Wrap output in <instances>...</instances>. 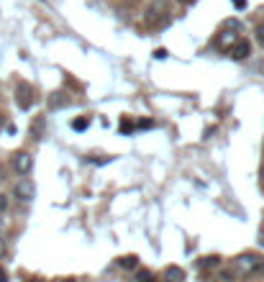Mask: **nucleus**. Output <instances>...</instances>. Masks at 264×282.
<instances>
[{
  "label": "nucleus",
  "mask_w": 264,
  "mask_h": 282,
  "mask_svg": "<svg viewBox=\"0 0 264 282\" xmlns=\"http://www.w3.org/2000/svg\"><path fill=\"white\" fill-rule=\"evenodd\" d=\"M261 267H264V256H259V254H254V251L238 254V256L233 259V269H236V274H241V277H249V274L259 272Z\"/></svg>",
  "instance_id": "f257e3e1"
},
{
  "label": "nucleus",
  "mask_w": 264,
  "mask_h": 282,
  "mask_svg": "<svg viewBox=\"0 0 264 282\" xmlns=\"http://www.w3.org/2000/svg\"><path fill=\"white\" fill-rule=\"evenodd\" d=\"M13 195H16L21 203H29V200H34V198H36V185H34L29 177H24V180H18V182H16Z\"/></svg>",
  "instance_id": "f03ea898"
},
{
  "label": "nucleus",
  "mask_w": 264,
  "mask_h": 282,
  "mask_svg": "<svg viewBox=\"0 0 264 282\" xmlns=\"http://www.w3.org/2000/svg\"><path fill=\"white\" fill-rule=\"evenodd\" d=\"M13 169L18 172V175H29L31 169H34V157L29 154V151H18V154H13Z\"/></svg>",
  "instance_id": "7ed1b4c3"
},
{
  "label": "nucleus",
  "mask_w": 264,
  "mask_h": 282,
  "mask_svg": "<svg viewBox=\"0 0 264 282\" xmlns=\"http://www.w3.org/2000/svg\"><path fill=\"white\" fill-rule=\"evenodd\" d=\"M31 85H18V105L21 108H31V103H34V98H31Z\"/></svg>",
  "instance_id": "20e7f679"
},
{
  "label": "nucleus",
  "mask_w": 264,
  "mask_h": 282,
  "mask_svg": "<svg viewBox=\"0 0 264 282\" xmlns=\"http://www.w3.org/2000/svg\"><path fill=\"white\" fill-rule=\"evenodd\" d=\"M185 279V269H180L177 264H169L164 269V282H182Z\"/></svg>",
  "instance_id": "39448f33"
},
{
  "label": "nucleus",
  "mask_w": 264,
  "mask_h": 282,
  "mask_svg": "<svg viewBox=\"0 0 264 282\" xmlns=\"http://www.w3.org/2000/svg\"><path fill=\"white\" fill-rule=\"evenodd\" d=\"M195 267H197V269H213V267H221V256H215V254L203 256V259L195 262Z\"/></svg>",
  "instance_id": "423d86ee"
},
{
  "label": "nucleus",
  "mask_w": 264,
  "mask_h": 282,
  "mask_svg": "<svg viewBox=\"0 0 264 282\" xmlns=\"http://www.w3.org/2000/svg\"><path fill=\"white\" fill-rule=\"evenodd\" d=\"M231 54H233V59H246L249 57V41H236L233 44V49H231Z\"/></svg>",
  "instance_id": "0eeeda50"
},
{
  "label": "nucleus",
  "mask_w": 264,
  "mask_h": 282,
  "mask_svg": "<svg viewBox=\"0 0 264 282\" xmlns=\"http://www.w3.org/2000/svg\"><path fill=\"white\" fill-rule=\"evenodd\" d=\"M123 269H139V256H134V254H128V256H123L121 262H118Z\"/></svg>",
  "instance_id": "6e6552de"
},
{
  "label": "nucleus",
  "mask_w": 264,
  "mask_h": 282,
  "mask_svg": "<svg viewBox=\"0 0 264 282\" xmlns=\"http://www.w3.org/2000/svg\"><path fill=\"white\" fill-rule=\"evenodd\" d=\"M233 41H236V34H231V31H223V34H221V47H223V49L233 47Z\"/></svg>",
  "instance_id": "1a4fd4ad"
},
{
  "label": "nucleus",
  "mask_w": 264,
  "mask_h": 282,
  "mask_svg": "<svg viewBox=\"0 0 264 282\" xmlns=\"http://www.w3.org/2000/svg\"><path fill=\"white\" fill-rule=\"evenodd\" d=\"M136 282H154V274L149 269H136Z\"/></svg>",
  "instance_id": "9d476101"
},
{
  "label": "nucleus",
  "mask_w": 264,
  "mask_h": 282,
  "mask_svg": "<svg viewBox=\"0 0 264 282\" xmlns=\"http://www.w3.org/2000/svg\"><path fill=\"white\" fill-rule=\"evenodd\" d=\"M72 128H75V131H85V128H87V118H80V121H72Z\"/></svg>",
  "instance_id": "9b49d317"
},
{
  "label": "nucleus",
  "mask_w": 264,
  "mask_h": 282,
  "mask_svg": "<svg viewBox=\"0 0 264 282\" xmlns=\"http://www.w3.org/2000/svg\"><path fill=\"white\" fill-rule=\"evenodd\" d=\"M256 41H259V47L264 49V24H261V26L256 29Z\"/></svg>",
  "instance_id": "f8f14e48"
},
{
  "label": "nucleus",
  "mask_w": 264,
  "mask_h": 282,
  "mask_svg": "<svg viewBox=\"0 0 264 282\" xmlns=\"http://www.w3.org/2000/svg\"><path fill=\"white\" fill-rule=\"evenodd\" d=\"M6 208H8V198H6L3 192H0V213H3Z\"/></svg>",
  "instance_id": "ddd939ff"
},
{
  "label": "nucleus",
  "mask_w": 264,
  "mask_h": 282,
  "mask_svg": "<svg viewBox=\"0 0 264 282\" xmlns=\"http://www.w3.org/2000/svg\"><path fill=\"white\" fill-rule=\"evenodd\" d=\"M154 57H157V59H164V57H167V52H164V49H157V52H154Z\"/></svg>",
  "instance_id": "4468645a"
},
{
  "label": "nucleus",
  "mask_w": 264,
  "mask_h": 282,
  "mask_svg": "<svg viewBox=\"0 0 264 282\" xmlns=\"http://www.w3.org/2000/svg\"><path fill=\"white\" fill-rule=\"evenodd\" d=\"M233 8H246V0H233Z\"/></svg>",
  "instance_id": "2eb2a0df"
},
{
  "label": "nucleus",
  "mask_w": 264,
  "mask_h": 282,
  "mask_svg": "<svg viewBox=\"0 0 264 282\" xmlns=\"http://www.w3.org/2000/svg\"><path fill=\"white\" fill-rule=\"evenodd\" d=\"M3 256H6V241L0 238V259H3Z\"/></svg>",
  "instance_id": "dca6fc26"
},
{
  "label": "nucleus",
  "mask_w": 264,
  "mask_h": 282,
  "mask_svg": "<svg viewBox=\"0 0 264 282\" xmlns=\"http://www.w3.org/2000/svg\"><path fill=\"white\" fill-rule=\"evenodd\" d=\"M0 282H8V274H6V269L0 267Z\"/></svg>",
  "instance_id": "f3484780"
},
{
  "label": "nucleus",
  "mask_w": 264,
  "mask_h": 282,
  "mask_svg": "<svg viewBox=\"0 0 264 282\" xmlns=\"http://www.w3.org/2000/svg\"><path fill=\"white\" fill-rule=\"evenodd\" d=\"M0 228H3V218H0Z\"/></svg>",
  "instance_id": "a211bd4d"
},
{
  "label": "nucleus",
  "mask_w": 264,
  "mask_h": 282,
  "mask_svg": "<svg viewBox=\"0 0 264 282\" xmlns=\"http://www.w3.org/2000/svg\"><path fill=\"white\" fill-rule=\"evenodd\" d=\"M0 126H3V118H0Z\"/></svg>",
  "instance_id": "6ab92c4d"
},
{
  "label": "nucleus",
  "mask_w": 264,
  "mask_h": 282,
  "mask_svg": "<svg viewBox=\"0 0 264 282\" xmlns=\"http://www.w3.org/2000/svg\"><path fill=\"white\" fill-rule=\"evenodd\" d=\"M182 3H190V0H182Z\"/></svg>",
  "instance_id": "aec40b11"
},
{
  "label": "nucleus",
  "mask_w": 264,
  "mask_h": 282,
  "mask_svg": "<svg viewBox=\"0 0 264 282\" xmlns=\"http://www.w3.org/2000/svg\"><path fill=\"white\" fill-rule=\"evenodd\" d=\"M64 282H72V279H64Z\"/></svg>",
  "instance_id": "412c9836"
}]
</instances>
